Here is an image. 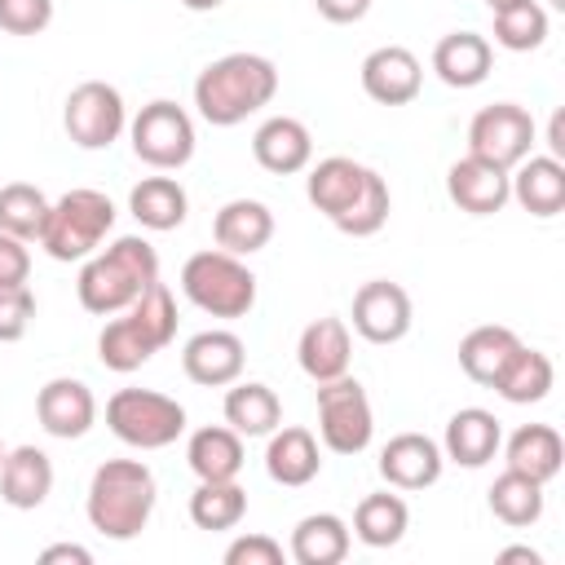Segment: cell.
<instances>
[{
	"label": "cell",
	"mask_w": 565,
	"mask_h": 565,
	"mask_svg": "<svg viewBox=\"0 0 565 565\" xmlns=\"http://www.w3.org/2000/svg\"><path fill=\"white\" fill-rule=\"evenodd\" d=\"M552 384H556L552 358H547L543 349L516 344V353L503 362V371L494 375L490 388H494L503 402H512V406H534V402H543V397L552 393Z\"/></svg>",
	"instance_id": "obj_29"
},
{
	"label": "cell",
	"mask_w": 565,
	"mask_h": 565,
	"mask_svg": "<svg viewBox=\"0 0 565 565\" xmlns=\"http://www.w3.org/2000/svg\"><path fill=\"white\" fill-rule=\"evenodd\" d=\"M388 212H393V194H388V181L371 168V177H366V185H362V194L331 221L340 234H349V238H371V234H380L384 225H388Z\"/></svg>",
	"instance_id": "obj_38"
},
{
	"label": "cell",
	"mask_w": 565,
	"mask_h": 565,
	"mask_svg": "<svg viewBox=\"0 0 565 565\" xmlns=\"http://www.w3.org/2000/svg\"><path fill=\"white\" fill-rule=\"evenodd\" d=\"M106 428L132 450H163L185 433V406L154 388H119L106 402Z\"/></svg>",
	"instance_id": "obj_6"
},
{
	"label": "cell",
	"mask_w": 565,
	"mask_h": 565,
	"mask_svg": "<svg viewBox=\"0 0 565 565\" xmlns=\"http://www.w3.org/2000/svg\"><path fill=\"white\" fill-rule=\"evenodd\" d=\"M534 115L516 102H494V106H481L468 124V154L477 159H490L499 168H516L530 150H534Z\"/></svg>",
	"instance_id": "obj_10"
},
{
	"label": "cell",
	"mask_w": 565,
	"mask_h": 565,
	"mask_svg": "<svg viewBox=\"0 0 565 565\" xmlns=\"http://www.w3.org/2000/svg\"><path fill=\"white\" fill-rule=\"evenodd\" d=\"M212 238L230 256H252L274 238V212L260 199H230L212 216Z\"/></svg>",
	"instance_id": "obj_25"
},
{
	"label": "cell",
	"mask_w": 565,
	"mask_h": 565,
	"mask_svg": "<svg viewBox=\"0 0 565 565\" xmlns=\"http://www.w3.org/2000/svg\"><path fill=\"white\" fill-rule=\"evenodd\" d=\"M53 22V0H0V31L40 35Z\"/></svg>",
	"instance_id": "obj_42"
},
{
	"label": "cell",
	"mask_w": 565,
	"mask_h": 565,
	"mask_svg": "<svg viewBox=\"0 0 565 565\" xmlns=\"http://www.w3.org/2000/svg\"><path fill=\"white\" fill-rule=\"evenodd\" d=\"M349 358H353V340H349L344 318H313L300 331V340H296V362H300V371L313 384L344 375L349 371Z\"/></svg>",
	"instance_id": "obj_21"
},
{
	"label": "cell",
	"mask_w": 565,
	"mask_h": 565,
	"mask_svg": "<svg viewBox=\"0 0 565 565\" xmlns=\"http://www.w3.org/2000/svg\"><path fill=\"white\" fill-rule=\"evenodd\" d=\"M128 141H132V154L146 168L177 172L194 159V119L185 115V106H177L168 97H154L132 115Z\"/></svg>",
	"instance_id": "obj_7"
},
{
	"label": "cell",
	"mask_w": 565,
	"mask_h": 565,
	"mask_svg": "<svg viewBox=\"0 0 565 565\" xmlns=\"http://www.w3.org/2000/svg\"><path fill=\"white\" fill-rule=\"evenodd\" d=\"M247 366V349L234 331L225 327H212V331H199L185 340L181 349V371L190 384H203V388H225L243 375Z\"/></svg>",
	"instance_id": "obj_14"
},
{
	"label": "cell",
	"mask_w": 565,
	"mask_h": 565,
	"mask_svg": "<svg viewBox=\"0 0 565 565\" xmlns=\"http://www.w3.org/2000/svg\"><path fill=\"white\" fill-rule=\"evenodd\" d=\"M424 88V66L402 44H380L362 57V93L380 106H406Z\"/></svg>",
	"instance_id": "obj_13"
},
{
	"label": "cell",
	"mask_w": 565,
	"mask_h": 565,
	"mask_svg": "<svg viewBox=\"0 0 565 565\" xmlns=\"http://www.w3.org/2000/svg\"><path fill=\"white\" fill-rule=\"evenodd\" d=\"M490 66H494V49L477 31H450L433 49V71L450 88H477V84H486Z\"/></svg>",
	"instance_id": "obj_24"
},
{
	"label": "cell",
	"mask_w": 565,
	"mask_h": 565,
	"mask_svg": "<svg viewBox=\"0 0 565 565\" xmlns=\"http://www.w3.org/2000/svg\"><path fill=\"white\" fill-rule=\"evenodd\" d=\"M150 282H159V252L141 234H124L106 252H93L79 265L75 296L88 313L110 318V313H124Z\"/></svg>",
	"instance_id": "obj_2"
},
{
	"label": "cell",
	"mask_w": 565,
	"mask_h": 565,
	"mask_svg": "<svg viewBox=\"0 0 565 565\" xmlns=\"http://www.w3.org/2000/svg\"><path fill=\"white\" fill-rule=\"evenodd\" d=\"M486 499H490V512L503 525H512V530H525V525H534L543 516V486L534 477L512 472V468L503 477H494V486L486 490Z\"/></svg>",
	"instance_id": "obj_35"
},
{
	"label": "cell",
	"mask_w": 565,
	"mask_h": 565,
	"mask_svg": "<svg viewBox=\"0 0 565 565\" xmlns=\"http://www.w3.org/2000/svg\"><path fill=\"white\" fill-rule=\"evenodd\" d=\"M353 530L335 512H309L291 530V561L296 565H340L349 556Z\"/></svg>",
	"instance_id": "obj_31"
},
{
	"label": "cell",
	"mask_w": 565,
	"mask_h": 565,
	"mask_svg": "<svg viewBox=\"0 0 565 565\" xmlns=\"http://www.w3.org/2000/svg\"><path fill=\"white\" fill-rule=\"evenodd\" d=\"M128 212L141 230H154V234H168L177 225H185V212H190V194L177 177H141L132 190H128Z\"/></svg>",
	"instance_id": "obj_28"
},
{
	"label": "cell",
	"mask_w": 565,
	"mask_h": 565,
	"mask_svg": "<svg viewBox=\"0 0 565 565\" xmlns=\"http://www.w3.org/2000/svg\"><path fill=\"white\" fill-rule=\"evenodd\" d=\"M0 459H4V441H0Z\"/></svg>",
	"instance_id": "obj_52"
},
{
	"label": "cell",
	"mask_w": 565,
	"mask_h": 565,
	"mask_svg": "<svg viewBox=\"0 0 565 565\" xmlns=\"http://www.w3.org/2000/svg\"><path fill=\"white\" fill-rule=\"evenodd\" d=\"M516 344H521V335L512 331V327H472L463 340H459V366H463V375L472 380V384H494V375L503 371V362L516 353Z\"/></svg>",
	"instance_id": "obj_32"
},
{
	"label": "cell",
	"mask_w": 565,
	"mask_h": 565,
	"mask_svg": "<svg viewBox=\"0 0 565 565\" xmlns=\"http://www.w3.org/2000/svg\"><path fill=\"white\" fill-rule=\"evenodd\" d=\"M154 353H159V349L146 340V331H141L128 313H124V318H110V322L102 327V335H97V358H102V366H106V371H119V375L146 366Z\"/></svg>",
	"instance_id": "obj_37"
},
{
	"label": "cell",
	"mask_w": 565,
	"mask_h": 565,
	"mask_svg": "<svg viewBox=\"0 0 565 565\" xmlns=\"http://www.w3.org/2000/svg\"><path fill=\"white\" fill-rule=\"evenodd\" d=\"M366 177H371L366 163H358V159H349V154H327V159H318V163L309 168L305 194H309V203H313L327 221H335V216L362 194Z\"/></svg>",
	"instance_id": "obj_23"
},
{
	"label": "cell",
	"mask_w": 565,
	"mask_h": 565,
	"mask_svg": "<svg viewBox=\"0 0 565 565\" xmlns=\"http://www.w3.org/2000/svg\"><path fill=\"white\" fill-rule=\"evenodd\" d=\"M185 463L199 481H234L247 463V450H243V437L230 424H207V428L190 433Z\"/></svg>",
	"instance_id": "obj_26"
},
{
	"label": "cell",
	"mask_w": 565,
	"mask_h": 565,
	"mask_svg": "<svg viewBox=\"0 0 565 565\" xmlns=\"http://www.w3.org/2000/svg\"><path fill=\"white\" fill-rule=\"evenodd\" d=\"M313 9L335 22V26H349V22H362L371 13V0H313Z\"/></svg>",
	"instance_id": "obj_45"
},
{
	"label": "cell",
	"mask_w": 565,
	"mask_h": 565,
	"mask_svg": "<svg viewBox=\"0 0 565 565\" xmlns=\"http://www.w3.org/2000/svg\"><path fill=\"white\" fill-rule=\"evenodd\" d=\"M247 516V490L234 481H199L190 494V521L199 530H234Z\"/></svg>",
	"instance_id": "obj_34"
},
{
	"label": "cell",
	"mask_w": 565,
	"mask_h": 565,
	"mask_svg": "<svg viewBox=\"0 0 565 565\" xmlns=\"http://www.w3.org/2000/svg\"><path fill=\"white\" fill-rule=\"evenodd\" d=\"M181 291L194 309L212 318H247L256 305V274L243 265V256L212 247V252H194L181 265Z\"/></svg>",
	"instance_id": "obj_5"
},
{
	"label": "cell",
	"mask_w": 565,
	"mask_h": 565,
	"mask_svg": "<svg viewBox=\"0 0 565 565\" xmlns=\"http://www.w3.org/2000/svg\"><path fill=\"white\" fill-rule=\"evenodd\" d=\"M44 216H49V199L40 185H31V181L0 185V234H13L22 243H40Z\"/></svg>",
	"instance_id": "obj_36"
},
{
	"label": "cell",
	"mask_w": 565,
	"mask_h": 565,
	"mask_svg": "<svg viewBox=\"0 0 565 565\" xmlns=\"http://www.w3.org/2000/svg\"><path fill=\"white\" fill-rule=\"evenodd\" d=\"M512 4H525V0H486V9H490V13H499V9H512Z\"/></svg>",
	"instance_id": "obj_50"
},
{
	"label": "cell",
	"mask_w": 565,
	"mask_h": 565,
	"mask_svg": "<svg viewBox=\"0 0 565 565\" xmlns=\"http://www.w3.org/2000/svg\"><path fill=\"white\" fill-rule=\"evenodd\" d=\"M318 437L331 455H362L375 437L371 397L349 371L318 384Z\"/></svg>",
	"instance_id": "obj_8"
},
{
	"label": "cell",
	"mask_w": 565,
	"mask_h": 565,
	"mask_svg": "<svg viewBox=\"0 0 565 565\" xmlns=\"http://www.w3.org/2000/svg\"><path fill=\"white\" fill-rule=\"evenodd\" d=\"M508 190L530 216H539V221L561 216V207H565V163L552 159V154H525L516 163V172H508Z\"/></svg>",
	"instance_id": "obj_19"
},
{
	"label": "cell",
	"mask_w": 565,
	"mask_h": 565,
	"mask_svg": "<svg viewBox=\"0 0 565 565\" xmlns=\"http://www.w3.org/2000/svg\"><path fill=\"white\" fill-rule=\"evenodd\" d=\"M190 13H212V9H221V4H230V0H181Z\"/></svg>",
	"instance_id": "obj_49"
},
{
	"label": "cell",
	"mask_w": 565,
	"mask_h": 565,
	"mask_svg": "<svg viewBox=\"0 0 565 565\" xmlns=\"http://www.w3.org/2000/svg\"><path fill=\"white\" fill-rule=\"evenodd\" d=\"M512 561H530V565H543V556H539L534 547H525V543H516V547H503V552H499V565H512Z\"/></svg>",
	"instance_id": "obj_48"
},
{
	"label": "cell",
	"mask_w": 565,
	"mask_h": 565,
	"mask_svg": "<svg viewBox=\"0 0 565 565\" xmlns=\"http://www.w3.org/2000/svg\"><path fill=\"white\" fill-rule=\"evenodd\" d=\"M547 4H552V9H565V0H547Z\"/></svg>",
	"instance_id": "obj_51"
},
{
	"label": "cell",
	"mask_w": 565,
	"mask_h": 565,
	"mask_svg": "<svg viewBox=\"0 0 565 565\" xmlns=\"http://www.w3.org/2000/svg\"><path fill=\"white\" fill-rule=\"evenodd\" d=\"M353 331L366 340V344H397L411 322H415V309H411V296L402 282H388V278H371L353 291Z\"/></svg>",
	"instance_id": "obj_11"
},
{
	"label": "cell",
	"mask_w": 565,
	"mask_h": 565,
	"mask_svg": "<svg viewBox=\"0 0 565 565\" xmlns=\"http://www.w3.org/2000/svg\"><path fill=\"white\" fill-rule=\"evenodd\" d=\"M446 194L459 212L468 216H494L503 212V203L512 199L508 190V168L490 163V159H477V154H463L450 163L446 172Z\"/></svg>",
	"instance_id": "obj_16"
},
{
	"label": "cell",
	"mask_w": 565,
	"mask_h": 565,
	"mask_svg": "<svg viewBox=\"0 0 565 565\" xmlns=\"http://www.w3.org/2000/svg\"><path fill=\"white\" fill-rule=\"evenodd\" d=\"M35 419H40V428L49 437L75 441L97 424V397H93V388L84 380L57 375L35 393Z\"/></svg>",
	"instance_id": "obj_12"
},
{
	"label": "cell",
	"mask_w": 565,
	"mask_h": 565,
	"mask_svg": "<svg viewBox=\"0 0 565 565\" xmlns=\"http://www.w3.org/2000/svg\"><path fill=\"white\" fill-rule=\"evenodd\" d=\"M503 446V428L494 419V411L486 406H463L450 415L446 437H441V455L459 468H486Z\"/></svg>",
	"instance_id": "obj_18"
},
{
	"label": "cell",
	"mask_w": 565,
	"mask_h": 565,
	"mask_svg": "<svg viewBox=\"0 0 565 565\" xmlns=\"http://www.w3.org/2000/svg\"><path fill=\"white\" fill-rule=\"evenodd\" d=\"M62 128L79 150H106L119 141V132L128 128V106L124 93L106 79H84L66 93L62 106Z\"/></svg>",
	"instance_id": "obj_9"
},
{
	"label": "cell",
	"mask_w": 565,
	"mask_h": 565,
	"mask_svg": "<svg viewBox=\"0 0 565 565\" xmlns=\"http://www.w3.org/2000/svg\"><path fill=\"white\" fill-rule=\"evenodd\" d=\"M225 424L238 433V437H269L278 424H282V402L269 384L260 380H234L230 393H225Z\"/></svg>",
	"instance_id": "obj_30"
},
{
	"label": "cell",
	"mask_w": 565,
	"mask_h": 565,
	"mask_svg": "<svg viewBox=\"0 0 565 565\" xmlns=\"http://www.w3.org/2000/svg\"><path fill=\"white\" fill-rule=\"evenodd\" d=\"M225 565H282V543L269 534H238L225 547Z\"/></svg>",
	"instance_id": "obj_43"
},
{
	"label": "cell",
	"mask_w": 565,
	"mask_h": 565,
	"mask_svg": "<svg viewBox=\"0 0 565 565\" xmlns=\"http://www.w3.org/2000/svg\"><path fill=\"white\" fill-rule=\"evenodd\" d=\"M124 313L146 331V340L154 349H168L172 344V335H177V300H172V291L163 282H150Z\"/></svg>",
	"instance_id": "obj_40"
},
{
	"label": "cell",
	"mask_w": 565,
	"mask_h": 565,
	"mask_svg": "<svg viewBox=\"0 0 565 565\" xmlns=\"http://www.w3.org/2000/svg\"><path fill=\"white\" fill-rule=\"evenodd\" d=\"M93 565V552L88 547H79V543H49L44 552H40V565Z\"/></svg>",
	"instance_id": "obj_46"
},
{
	"label": "cell",
	"mask_w": 565,
	"mask_h": 565,
	"mask_svg": "<svg viewBox=\"0 0 565 565\" xmlns=\"http://www.w3.org/2000/svg\"><path fill=\"white\" fill-rule=\"evenodd\" d=\"M278 93V66L260 53H225L194 79V106L212 128H234Z\"/></svg>",
	"instance_id": "obj_1"
},
{
	"label": "cell",
	"mask_w": 565,
	"mask_h": 565,
	"mask_svg": "<svg viewBox=\"0 0 565 565\" xmlns=\"http://www.w3.org/2000/svg\"><path fill=\"white\" fill-rule=\"evenodd\" d=\"M154 499H159V486L141 459H106L88 481L84 512L102 539L128 543L150 525Z\"/></svg>",
	"instance_id": "obj_3"
},
{
	"label": "cell",
	"mask_w": 565,
	"mask_h": 565,
	"mask_svg": "<svg viewBox=\"0 0 565 565\" xmlns=\"http://www.w3.org/2000/svg\"><path fill=\"white\" fill-rule=\"evenodd\" d=\"M110 230H115V203L102 190L79 185V190H66L57 203H49L40 247L53 260H88Z\"/></svg>",
	"instance_id": "obj_4"
},
{
	"label": "cell",
	"mask_w": 565,
	"mask_h": 565,
	"mask_svg": "<svg viewBox=\"0 0 565 565\" xmlns=\"http://www.w3.org/2000/svg\"><path fill=\"white\" fill-rule=\"evenodd\" d=\"M406 525H411V508L402 494H388V490H375L366 494L358 508H353V539L366 543V547H393L406 539Z\"/></svg>",
	"instance_id": "obj_33"
},
{
	"label": "cell",
	"mask_w": 565,
	"mask_h": 565,
	"mask_svg": "<svg viewBox=\"0 0 565 565\" xmlns=\"http://www.w3.org/2000/svg\"><path fill=\"white\" fill-rule=\"evenodd\" d=\"M53 494V459L40 446H13L0 459V499L18 512L40 508Z\"/></svg>",
	"instance_id": "obj_20"
},
{
	"label": "cell",
	"mask_w": 565,
	"mask_h": 565,
	"mask_svg": "<svg viewBox=\"0 0 565 565\" xmlns=\"http://www.w3.org/2000/svg\"><path fill=\"white\" fill-rule=\"evenodd\" d=\"M252 159L274 172V177H291V172H305L309 159H313V137L300 119L291 115H269L256 132H252Z\"/></svg>",
	"instance_id": "obj_17"
},
{
	"label": "cell",
	"mask_w": 565,
	"mask_h": 565,
	"mask_svg": "<svg viewBox=\"0 0 565 565\" xmlns=\"http://www.w3.org/2000/svg\"><path fill=\"white\" fill-rule=\"evenodd\" d=\"M31 278V252L22 238L0 234V287H22Z\"/></svg>",
	"instance_id": "obj_44"
},
{
	"label": "cell",
	"mask_w": 565,
	"mask_h": 565,
	"mask_svg": "<svg viewBox=\"0 0 565 565\" xmlns=\"http://www.w3.org/2000/svg\"><path fill=\"white\" fill-rule=\"evenodd\" d=\"M446 455L428 433H397L380 450V477L393 490H428L441 481Z\"/></svg>",
	"instance_id": "obj_15"
},
{
	"label": "cell",
	"mask_w": 565,
	"mask_h": 565,
	"mask_svg": "<svg viewBox=\"0 0 565 565\" xmlns=\"http://www.w3.org/2000/svg\"><path fill=\"white\" fill-rule=\"evenodd\" d=\"M543 40H547V9L539 0H525V4L494 13V44L499 49L530 53V49H543Z\"/></svg>",
	"instance_id": "obj_39"
},
{
	"label": "cell",
	"mask_w": 565,
	"mask_h": 565,
	"mask_svg": "<svg viewBox=\"0 0 565 565\" xmlns=\"http://www.w3.org/2000/svg\"><path fill=\"white\" fill-rule=\"evenodd\" d=\"M547 146H552V159H561V154H565V115H561V110L552 115V128H547Z\"/></svg>",
	"instance_id": "obj_47"
},
{
	"label": "cell",
	"mask_w": 565,
	"mask_h": 565,
	"mask_svg": "<svg viewBox=\"0 0 565 565\" xmlns=\"http://www.w3.org/2000/svg\"><path fill=\"white\" fill-rule=\"evenodd\" d=\"M265 472H269V481L287 486V490L309 486V481L322 472L318 437H313L309 428H300V424L274 428V433H269V446H265Z\"/></svg>",
	"instance_id": "obj_22"
},
{
	"label": "cell",
	"mask_w": 565,
	"mask_h": 565,
	"mask_svg": "<svg viewBox=\"0 0 565 565\" xmlns=\"http://www.w3.org/2000/svg\"><path fill=\"white\" fill-rule=\"evenodd\" d=\"M31 318H35V296H31V287H26V282H22V287H0V344L22 340L26 327H31Z\"/></svg>",
	"instance_id": "obj_41"
},
{
	"label": "cell",
	"mask_w": 565,
	"mask_h": 565,
	"mask_svg": "<svg viewBox=\"0 0 565 565\" xmlns=\"http://www.w3.org/2000/svg\"><path fill=\"white\" fill-rule=\"evenodd\" d=\"M503 459H508L512 472L534 477L539 486H547V481L561 477V468H565V441H561V433H556L552 424H521V428L508 437Z\"/></svg>",
	"instance_id": "obj_27"
}]
</instances>
